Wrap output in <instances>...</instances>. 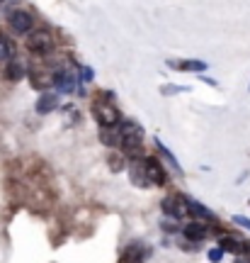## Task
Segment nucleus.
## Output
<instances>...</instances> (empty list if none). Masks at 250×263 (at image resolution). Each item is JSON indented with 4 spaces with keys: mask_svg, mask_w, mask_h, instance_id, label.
I'll return each mask as SVG.
<instances>
[{
    "mask_svg": "<svg viewBox=\"0 0 250 263\" xmlns=\"http://www.w3.org/2000/svg\"><path fill=\"white\" fill-rule=\"evenodd\" d=\"M27 78L34 90H51V71H44V68H32L27 71Z\"/></svg>",
    "mask_w": 250,
    "mask_h": 263,
    "instance_id": "12",
    "label": "nucleus"
},
{
    "mask_svg": "<svg viewBox=\"0 0 250 263\" xmlns=\"http://www.w3.org/2000/svg\"><path fill=\"white\" fill-rule=\"evenodd\" d=\"M27 49L37 57H47L54 51V37L49 34L47 29H37L27 37Z\"/></svg>",
    "mask_w": 250,
    "mask_h": 263,
    "instance_id": "3",
    "label": "nucleus"
},
{
    "mask_svg": "<svg viewBox=\"0 0 250 263\" xmlns=\"http://www.w3.org/2000/svg\"><path fill=\"white\" fill-rule=\"evenodd\" d=\"M233 263H250V258H245V256H243V254H238V256H236V261H233Z\"/></svg>",
    "mask_w": 250,
    "mask_h": 263,
    "instance_id": "27",
    "label": "nucleus"
},
{
    "mask_svg": "<svg viewBox=\"0 0 250 263\" xmlns=\"http://www.w3.org/2000/svg\"><path fill=\"white\" fill-rule=\"evenodd\" d=\"M151 256V246H143L141 241L129 244L119 256V263H143Z\"/></svg>",
    "mask_w": 250,
    "mask_h": 263,
    "instance_id": "8",
    "label": "nucleus"
},
{
    "mask_svg": "<svg viewBox=\"0 0 250 263\" xmlns=\"http://www.w3.org/2000/svg\"><path fill=\"white\" fill-rule=\"evenodd\" d=\"M180 232H182L185 239L192 241V244H199V241H204V239L209 236V229H206V224H202V222H187L185 227H180Z\"/></svg>",
    "mask_w": 250,
    "mask_h": 263,
    "instance_id": "10",
    "label": "nucleus"
},
{
    "mask_svg": "<svg viewBox=\"0 0 250 263\" xmlns=\"http://www.w3.org/2000/svg\"><path fill=\"white\" fill-rule=\"evenodd\" d=\"M58 105H61V95H58V93H51V90H44V93L39 95V100H37V105H34V110H37L39 115H49V112H54Z\"/></svg>",
    "mask_w": 250,
    "mask_h": 263,
    "instance_id": "11",
    "label": "nucleus"
},
{
    "mask_svg": "<svg viewBox=\"0 0 250 263\" xmlns=\"http://www.w3.org/2000/svg\"><path fill=\"white\" fill-rule=\"evenodd\" d=\"M25 76H27V66L22 64V61H17V59H10L8 68H5V78L12 81V83H17V81H22Z\"/></svg>",
    "mask_w": 250,
    "mask_h": 263,
    "instance_id": "16",
    "label": "nucleus"
},
{
    "mask_svg": "<svg viewBox=\"0 0 250 263\" xmlns=\"http://www.w3.org/2000/svg\"><path fill=\"white\" fill-rule=\"evenodd\" d=\"M221 258H223V251L216 246V249H209V261L212 263H221Z\"/></svg>",
    "mask_w": 250,
    "mask_h": 263,
    "instance_id": "25",
    "label": "nucleus"
},
{
    "mask_svg": "<svg viewBox=\"0 0 250 263\" xmlns=\"http://www.w3.org/2000/svg\"><path fill=\"white\" fill-rule=\"evenodd\" d=\"M168 66L175 68V71H190V73H204V71H206V61H199V59H185V61L170 59Z\"/></svg>",
    "mask_w": 250,
    "mask_h": 263,
    "instance_id": "14",
    "label": "nucleus"
},
{
    "mask_svg": "<svg viewBox=\"0 0 250 263\" xmlns=\"http://www.w3.org/2000/svg\"><path fill=\"white\" fill-rule=\"evenodd\" d=\"M80 78H83V83H90V81L95 78V71L90 68V66H83V68H80Z\"/></svg>",
    "mask_w": 250,
    "mask_h": 263,
    "instance_id": "24",
    "label": "nucleus"
},
{
    "mask_svg": "<svg viewBox=\"0 0 250 263\" xmlns=\"http://www.w3.org/2000/svg\"><path fill=\"white\" fill-rule=\"evenodd\" d=\"M129 180L136 185V188H149L151 185V178H149V171H146V163H143V156L129 161Z\"/></svg>",
    "mask_w": 250,
    "mask_h": 263,
    "instance_id": "6",
    "label": "nucleus"
},
{
    "mask_svg": "<svg viewBox=\"0 0 250 263\" xmlns=\"http://www.w3.org/2000/svg\"><path fill=\"white\" fill-rule=\"evenodd\" d=\"M10 59H15V47L5 34H0V64H5Z\"/></svg>",
    "mask_w": 250,
    "mask_h": 263,
    "instance_id": "19",
    "label": "nucleus"
},
{
    "mask_svg": "<svg viewBox=\"0 0 250 263\" xmlns=\"http://www.w3.org/2000/svg\"><path fill=\"white\" fill-rule=\"evenodd\" d=\"M143 163H146V171H149V178H151V185H165L168 183V173L163 168V163L156 159V156H143Z\"/></svg>",
    "mask_w": 250,
    "mask_h": 263,
    "instance_id": "9",
    "label": "nucleus"
},
{
    "mask_svg": "<svg viewBox=\"0 0 250 263\" xmlns=\"http://www.w3.org/2000/svg\"><path fill=\"white\" fill-rule=\"evenodd\" d=\"M119 146L124 149V156L127 159H141V144H143V127L134 120H127V122H119Z\"/></svg>",
    "mask_w": 250,
    "mask_h": 263,
    "instance_id": "1",
    "label": "nucleus"
},
{
    "mask_svg": "<svg viewBox=\"0 0 250 263\" xmlns=\"http://www.w3.org/2000/svg\"><path fill=\"white\" fill-rule=\"evenodd\" d=\"M153 144H156V149L160 151V156H163V159H165L168 163L173 166V171H177V173H182V166H180V161L175 159V154H173V151L168 149V146H165V144H163L160 139H153Z\"/></svg>",
    "mask_w": 250,
    "mask_h": 263,
    "instance_id": "18",
    "label": "nucleus"
},
{
    "mask_svg": "<svg viewBox=\"0 0 250 263\" xmlns=\"http://www.w3.org/2000/svg\"><path fill=\"white\" fill-rule=\"evenodd\" d=\"M93 117L100 127H119L121 112L112 103H97L93 107Z\"/></svg>",
    "mask_w": 250,
    "mask_h": 263,
    "instance_id": "4",
    "label": "nucleus"
},
{
    "mask_svg": "<svg viewBox=\"0 0 250 263\" xmlns=\"http://www.w3.org/2000/svg\"><path fill=\"white\" fill-rule=\"evenodd\" d=\"M243 256L250 258V241H243Z\"/></svg>",
    "mask_w": 250,
    "mask_h": 263,
    "instance_id": "26",
    "label": "nucleus"
},
{
    "mask_svg": "<svg viewBox=\"0 0 250 263\" xmlns=\"http://www.w3.org/2000/svg\"><path fill=\"white\" fill-rule=\"evenodd\" d=\"M163 215L170 217V219H182L187 215V205H185V195H177V193H168L163 197Z\"/></svg>",
    "mask_w": 250,
    "mask_h": 263,
    "instance_id": "5",
    "label": "nucleus"
},
{
    "mask_svg": "<svg viewBox=\"0 0 250 263\" xmlns=\"http://www.w3.org/2000/svg\"><path fill=\"white\" fill-rule=\"evenodd\" d=\"M0 3H5V0H0Z\"/></svg>",
    "mask_w": 250,
    "mask_h": 263,
    "instance_id": "28",
    "label": "nucleus"
},
{
    "mask_svg": "<svg viewBox=\"0 0 250 263\" xmlns=\"http://www.w3.org/2000/svg\"><path fill=\"white\" fill-rule=\"evenodd\" d=\"M100 144L107 149L119 146V129L117 127H100Z\"/></svg>",
    "mask_w": 250,
    "mask_h": 263,
    "instance_id": "17",
    "label": "nucleus"
},
{
    "mask_svg": "<svg viewBox=\"0 0 250 263\" xmlns=\"http://www.w3.org/2000/svg\"><path fill=\"white\" fill-rule=\"evenodd\" d=\"M219 249H221L223 254L238 256V254H243V241L238 239V236L226 234V236H221V241H219Z\"/></svg>",
    "mask_w": 250,
    "mask_h": 263,
    "instance_id": "15",
    "label": "nucleus"
},
{
    "mask_svg": "<svg viewBox=\"0 0 250 263\" xmlns=\"http://www.w3.org/2000/svg\"><path fill=\"white\" fill-rule=\"evenodd\" d=\"M185 205H187V215H195L197 219H206V222H216V215L206 205L197 202L195 197H185Z\"/></svg>",
    "mask_w": 250,
    "mask_h": 263,
    "instance_id": "13",
    "label": "nucleus"
},
{
    "mask_svg": "<svg viewBox=\"0 0 250 263\" xmlns=\"http://www.w3.org/2000/svg\"><path fill=\"white\" fill-rule=\"evenodd\" d=\"M233 224H238V227H243V229H248V232H250V217H245V215H233Z\"/></svg>",
    "mask_w": 250,
    "mask_h": 263,
    "instance_id": "23",
    "label": "nucleus"
},
{
    "mask_svg": "<svg viewBox=\"0 0 250 263\" xmlns=\"http://www.w3.org/2000/svg\"><path fill=\"white\" fill-rule=\"evenodd\" d=\"M107 163H110V168L114 171V173H121V171H127V159H124V156H119V154H114V151H110V156H107Z\"/></svg>",
    "mask_w": 250,
    "mask_h": 263,
    "instance_id": "20",
    "label": "nucleus"
},
{
    "mask_svg": "<svg viewBox=\"0 0 250 263\" xmlns=\"http://www.w3.org/2000/svg\"><path fill=\"white\" fill-rule=\"evenodd\" d=\"M8 25L17 34H27V32H32V25H34V20H32V12H27V10H12L8 15Z\"/></svg>",
    "mask_w": 250,
    "mask_h": 263,
    "instance_id": "7",
    "label": "nucleus"
},
{
    "mask_svg": "<svg viewBox=\"0 0 250 263\" xmlns=\"http://www.w3.org/2000/svg\"><path fill=\"white\" fill-rule=\"evenodd\" d=\"M160 229H163L165 234H177V232H180V227H177V219H170V217H165V219L160 222Z\"/></svg>",
    "mask_w": 250,
    "mask_h": 263,
    "instance_id": "22",
    "label": "nucleus"
},
{
    "mask_svg": "<svg viewBox=\"0 0 250 263\" xmlns=\"http://www.w3.org/2000/svg\"><path fill=\"white\" fill-rule=\"evenodd\" d=\"M160 93H163V95L190 93V88H187V85H177V83H165V85H160Z\"/></svg>",
    "mask_w": 250,
    "mask_h": 263,
    "instance_id": "21",
    "label": "nucleus"
},
{
    "mask_svg": "<svg viewBox=\"0 0 250 263\" xmlns=\"http://www.w3.org/2000/svg\"><path fill=\"white\" fill-rule=\"evenodd\" d=\"M51 85L56 88L58 95H71L78 85V78L71 68H54L51 71Z\"/></svg>",
    "mask_w": 250,
    "mask_h": 263,
    "instance_id": "2",
    "label": "nucleus"
}]
</instances>
